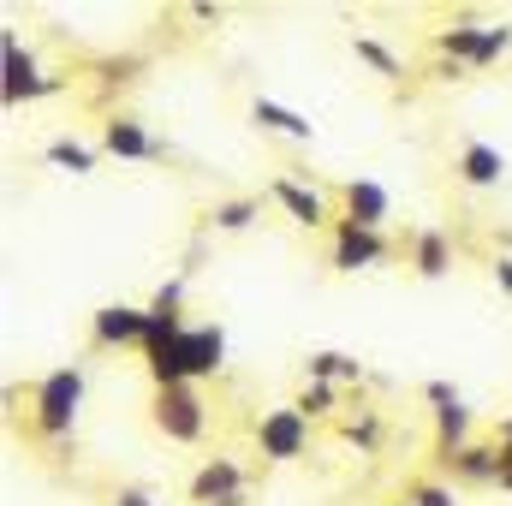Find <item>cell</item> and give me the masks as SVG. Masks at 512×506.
Masks as SVG:
<instances>
[{
  "mask_svg": "<svg viewBox=\"0 0 512 506\" xmlns=\"http://www.w3.org/2000/svg\"><path fill=\"white\" fill-rule=\"evenodd\" d=\"M453 173L471 185V191H489V185H501L507 179V155L495 149V143H483V137H471L465 149H459V161H453Z\"/></svg>",
  "mask_w": 512,
  "mask_h": 506,
  "instance_id": "5bb4252c",
  "label": "cell"
},
{
  "mask_svg": "<svg viewBox=\"0 0 512 506\" xmlns=\"http://www.w3.org/2000/svg\"><path fill=\"white\" fill-rule=\"evenodd\" d=\"M251 120H256L262 131H274V137H292V143H316V126H310L298 108L274 102V96H256V102H251Z\"/></svg>",
  "mask_w": 512,
  "mask_h": 506,
  "instance_id": "9a60e30c",
  "label": "cell"
},
{
  "mask_svg": "<svg viewBox=\"0 0 512 506\" xmlns=\"http://www.w3.org/2000/svg\"><path fill=\"white\" fill-rule=\"evenodd\" d=\"M495 447H501V453H507V459H512V411H507V417H501V429H495Z\"/></svg>",
  "mask_w": 512,
  "mask_h": 506,
  "instance_id": "f1b7e54d",
  "label": "cell"
},
{
  "mask_svg": "<svg viewBox=\"0 0 512 506\" xmlns=\"http://www.w3.org/2000/svg\"><path fill=\"white\" fill-rule=\"evenodd\" d=\"M114 506H155V489H143V483H126V489L114 495Z\"/></svg>",
  "mask_w": 512,
  "mask_h": 506,
  "instance_id": "4316f807",
  "label": "cell"
},
{
  "mask_svg": "<svg viewBox=\"0 0 512 506\" xmlns=\"http://www.w3.org/2000/svg\"><path fill=\"white\" fill-rule=\"evenodd\" d=\"M143 328H149V310H137V304H102L90 316L96 352H120V346H137L143 352Z\"/></svg>",
  "mask_w": 512,
  "mask_h": 506,
  "instance_id": "52a82bcc",
  "label": "cell"
},
{
  "mask_svg": "<svg viewBox=\"0 0 512 506\" xmlns=\"http://www.w3.org/2000/svg\"><path fill=\"white\" fill-rule=\"evenodd\" d=\"M459 447H471V405H465V399L447 405V411H435V453L453 459Z\"/></svg>",
  "mask_w": 512,
  "mask_h": 506,
  "instance_id": "e0dca14e",
  "label": "cell"
},
{
  "mask_svg": "<svg viewBox=\"0 0 512 506\" xmlns=\"http://www.w3.org/2000/svg\"><path fill=\"white\" fill-rule=\"evenodd\" d=\"M393 245H387V233H370V227H352V221H334V268L340 274H364V268H376L387 262Z\"/></svg>",
  "mask_w": 512,
  "mask_h": 506,
  "instance_id": "8992f818",
  "label": "cell"
},
{
  "mask_svg": "<svg viewBox=\"0 0 512 506\" xmlns=\"http://www.w3.org/2000/svg\"><path fill=\"white\" fill-rule=\"evenodd\" d=\"M304 381H364V364L352 358V352H310L304 358Z\"/></svg>",
  "mask_w": 512,
  "mask_h": 506,
  "instance_id": "ac0fdd59",
  "label": "cell"
},
{
  "mask_svg": "<svg viewBox=\"0 0 512 506\" xmlns=\"http://www.w3.org/2000/svg\"><path fill=\"white\" fill-rule=\"evenodd\" d=\"M399 506H459V501H453V489H447V483H405Z\"/></svg>",
  "mask_w": 512,
  "mask_h": 506,
  "instance_id": "cb8c5ba5",
  "label": "cell"
},
{
  "mask_svg": "<svg viewBox=\"0 0 512 506\" xmlns=\"http://www.w3.org/2000/svg\"><path fill=\"white\" fill-rule=\"evenodd\" d=\"M102 149L120 155V161H167V143L149 137L143 120H131V114H114V120L102 126Z\"/></svg>",
  "mask_w": 512,
  "mask_h": 506,
  "instance_id": "7c38bea8",
  "label": "cell"
},
{
  "mask_svg": "<svg viewBox=\"0 0 512 506\" xmlns=\"http://www.w3.org/2000/svg\"><path fill=\"white\" fill-rule=\"evenodd\" d=\"M411 268H417L423 280H441V274L453 268V245H447L441 227H417V233H411Z\"/></svg>",
  "mask_w": 512,
  "mask_h": 506,
  "instance_id": "2e32d148",
  "label": "cell"
},
{
  "mask_svg": "<svg viewBox=\"0 0 512 506\" xmlns=\"http://www.w3.org/2000/svg\"><path fill=\"white\" fill-rule=\"evenodd\" d=\"M256 453H262L268 465H292V459H304V453H310V417H304L298 405H274V411H262V417H256Z\"/></svg>",
  "mask_w": 512,
  "mask_h": 506,
  "instance_id": "277c9868",
  "label": "cell"
},
{
  "mask_svg": "<svg viewBox=\"0 0 512 506\" xmlns=\"http://www.w3.org/2000/svg\"><path fill=\"white\" fill-rule=\"evenodd\" d=\"M459 483H471V489H501V471H507V453L495 447V441H471V447H459L453 459H441Z\"/></svg>",
  "mask_w": 512,
  "mask_h": 506,
  "instance_id": "8fae6325",
  "label": "cell"
},
{
  "mask_svg": "<svg viewBox=\"0 0 512 506\" xmlns=\"http://www.w3.org/2000/svg\"><path fill=\"white\" fill-rule=\"evenodd\" d=\"M185 346H191V381H209L227 370V328L221 322H191Z\"/></svg>",
  "mask_w": 512,
  "mask_h": 506,
  "instance_id": "4fadbf2b",
  "label": "cell"
},
{
  "mask_svg": "<svg viewBox=\"0 0 512 506\" xmlns=\"http://www.w3.org/2000/svg\"><path fill=\"white\" fill-rule=\"evenodd\" d=\"M387 215H393V197H387V185H376V179H346V185H340V221L382 233Z\"/></svg>",
  "mask_w": 512,
  "mask_h": 506,
  "instance_id": "9c48e42d",
  "label": "cell"
},
{
  "mask_svg": "<svg viewBox=\"0 0 512 506\" xmlns=\"http://www.w3.org/2000/svg\"><path fill=\"white\" fill-rule=\"evenodd\" d=\"M489 274H495V286L512 298V256H495V262H489Z\"/></svg>",
  "mask_w": 512,
  "mask_h": 506,
  "instance_id": "83f0119b",
  "label": "cell"
},
{
  "mask_svg": "<svg viewBox=\"0 0 512 506\" xmlns=\"http://www.w3.org/2000/svg\"><path fill=\"white\" fill-rule=\"evenodd\" d=\"M292 405H298L310 423H316V417H334V411H340V387H334V381H304V393H298Z\"/></svg>",
  "mask_w": 512,
  "mask_h": 506,
  "instance_id": "44dd1931",
  "label": "cell"
},
{
  "mask_svg": "<svg viewBox=\"0 0 512 506\" xmlns=\"http://www.w3.org/2000/svg\"><path fill=\"white\" fill-rule=\"evenodd\" d=\"M501 489H507V495H512V459H507V471H501Z\"/></svg>",
  "mask_w": 512,
  "mask_h": 506,
  "instance_id": "f546056e",
  "label": "cell"
},
{
  "mask_svg": "<svg viewBox=\"0 0 512 506\" xmlns=\"http://www.w3.org/2000/svg\"><path fill=\"white\" fill-rule=\"evenodd\" d=\"M60 90V78H42L36 72V54L18 42V36H0V96H6V108H18V102H36V96H54Z\"/></svg>",
  "mask_w": 512,
  "mask_h": 506,
  "instance_id": "5b68a950",
  "label": "cell"
},
{
  "mask_svg": "<svg viewBox=\"0 0 512 506\" xmlns=\"http://www.w3.org/2000/svg\"><path fill=\"white\" fill-rule=\"evenodd\" d=\"M149 310H161V316H179V310H185V274L161 280V286H155V298H149Z\"/></svg>",
  "mask_w": 512,
  "mask_h": 506,
  "instance_id": "d4e9b609",
  "label": "cell"
},
{
  "mask_svg": "<svg viewBox=\"0 0 512 506\" xmlns=\"http://www.w3.org/2000/svg\"><path fill=\"white\" fill-rule=\"evenodd\" d=\"M245 489H251V477H245L239 459H203L197 477H191V506H221L233 495H245Z\"/></svg>",
  "mask_w": 512,
  "mask_h": 506,
  "instance_id": "ba28073f",
  "label": "cell"
},
{
  "mask_svg": "<svg viewBox=\"0 0 512 506\" xmlns=\"http://www.w3.org/2000/svg\"><path fill=\"white\" fill-rule=\"evenodd\" d=\"M42 161H48V167H66V173H78V179L96 173V149L78 143V137H54V143L42 149Z\"/></svg>",
  "mask_w": 512,
  "mask_h": 506,
  "instance_id": "d6986e66",
  "label": "cell"
},
{
  "mask_svg": "<svg viewBox=\"0 0 512 506\" xmlns=\"http://www.w3.org/2000/svg\"><path fill=\"white\" fill-rule=\"evenodd\" d=\"M155 429L167 435V441H179V447H197L203 441V429H209V405H203V393H197V381H185V387H155Z\"/></svg>",
  "mask_w": 512,
  "mask_h": 506,
  "instance_id": "3957f363",
  "label": "cell"
},
{
  "mask_svg": "<svg viewBox=\"0 0 512 506\" xmlns=\"http://www.w3.org/2000/svg\"><path fill=\"white\" fill-rule=\"evenodd\" d=\"M435 54H447L453 66H495L512 54V24H447L435 30Z\"/></svg>",
  "mask_w": 512,
  "mask_h": 506,
  "instance_id": "7a4b0ae2",
  "label": "cell"
},
{
  "mask_svg": "<svg viewBox=\"0 0 512 506\" xmlns=\"http://www.w3.org/2000/svg\"><path fill=\"white\" fill-rule=\"evenodd\" d=\"M423 399H429V405H435V411H447V405H459V387H453V381H423Z\"/></svg>",
  "mask_w": 512,
  "mask_h": 506,
  "instance_id": "484cf974",
  "label": "cell"
},
{
  "mask_svg": "<svg viewBox=\"0 0 512 506\" xmlns=\"http://www.w3.org/2000/svg\"><path fill=\"white\" fill-rule=\"evenodd\" d=\"M352 54H358L370 72H382V78H399V72H405V66H399V54H393V48H382L376 36H352Z\"/></svg>",
  "mask_w": 512,
  "mask_h": 506,
  "instance_id": "7402d4cb",
  "label": "cell"
},
{
  "mask_svg": "<svg viewBox=\"0 0 512 506\" xmlns=\"http://www.w3.org/2000/svg\"><path fill=\"white\" fill-rule=\"evenodd\" d=\"M84 364H66V370H48V376L36 381V393H30V429L42 435V441H72V429H78V411H84Z\"/></svg>",
  "mask_w": 512,
  "mask_h": 506,
  "instance_id": "6da1fadb",
  "label": "cell"
},
{
  "mask_svg": "<svg viewBox=\"0 0 512 506\" xmlns=\"http://www.w3.org/2000/svg\"><path fill=\"white\" fill-rule=\"evenodd\" d=\"M268 197H274V203H280V209H286V215H292L298 227H310V233H316V227H334V221H340V215L328 209V197H322L316 185H298V179H274V185H268Z\"/></svg>",
  "mask_w": 512,
  "mask_h": 506,
  "instance_id": "30bf717a",
  "label": "cell"
},
{
  "mask_svg": "<svg viewBox=\"0 0 512 506\" xmlns=\"http://www.w3.org/2000/svg\"><path fill=\"white\" fill-rule=\"evenodd\" d=\"M340 435H346L352 447L376 453V447H382V411H358V417H346V423H340Z\"/></svg>",
  "mask_w": 512,
  "mask_h": 506,
  "instance_id": "603a6c76",
  "label": "cell"
},
{
  "mask_svg": "<svg viewBox=\"0 0 512 506\" xmlns=\"http://www.w3.org/2000/svg\"><path fill=\"white\" fill-rule=\"evenodd\" d=\"M256 215H262V203H256V197H227V203H215V209H209V227H215V233H245Z\"/></svg>",
  "mask_w": 512,
  "mask_h": 506,
  "instance_id": "ffe728a7",
  "label": "cell"
}]
</instances>
